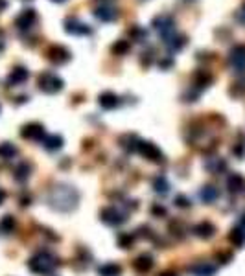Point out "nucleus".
<instances>
[{
    "mask_svg": "<svg viewBox=\"0 0 245 276\" xmlns=\"http://www.w3.org/2000/svg\"><path fill=\"white\" fill-rule=\"evenodd\" d=\"M166 44H168L170 52H179V50L186 44V37H184V35H181V37H172Z\"/></svg>",
    "mask_w": 245,
    "mask_h": 276,
    "instance_id": "27",
    "label": "nucleus"
},
{
    "mask_svg": "<svg viewBox=\"0 0 245 276\" xmlns=\"http://www.w3.org/2000/svg\"><path fill=\"white\" fill-rule=\"evenodd\" d=\"M52 2H57V4H63V2H67V0H52Z\"/></svg>",
    "mask_w": 245,
    "mask_h": 276,
    "instance_id": "38",
    "label": "nucleus"
},
{
    "mask_svg": "<svg viewBox=\"0 0 245 276\" xmlns=\"http://www.w3.org/2000/svg\"><path fill=\"white\" fill-rule=\"evenodd\" d=\"M205 168H207L210 173H221L227 170V162H225L223 159H210V160H207Z\"/></svg>",
    "mask_w": 245,
    "mask_h": 276,
    "instance_id": "22",
    "label": "nucleus"
},
{
    "mask_svg": "<svg viewBox=\"0 0 245 276\" xmlns=\"http://www.w3.org/2000/svg\"><path fill=\"white\" fill-rule=\"evenodd\" d=\"M212 83V74H209L207 70H197L194 74V85H197L199 89H205Z\"/></svg>",
    "mask_w": 245,
    "mask_h": 276,
    "instance_id": "20",
    "label": "nucleus"
},
{
    "mask_svg": "<svg viewBox=\"0 0 245 276\" xmlns=\"http://www.w3.org/2000/svg\"><path fill=\"white\" fill-rule=\"evenodd\" d=\"M133 267L137 273H140V275L147 273V271L153 267V258H151V254H140L133 262Z\"/></svg>",
    "mask_w": 245,
    "mask_h": 276,
    "instance_id": "14",
    "label": "nucleus"
},
{
    "mask_svg": "<svg viewBox=\"0 0 245 276\" xmlns=\"http://www.w3.org/2000/svg\"><path fill=\"white\" fill-rule=\"evenodd\" d=\"M199 197L205 201V203H214V201L219 197V192H217L216 186H205L201 192H199Z\"/></svg>",
    "mask_w": 245,
    "mask_h": 276,
    "instance_id": "24",
    "label": "nucleus"
},
{
    "mask_svg": "<svg viewBox=\"0 0 245 276\" xmlns=\"http://www.w3.org/2000/svg\"><path fill=\"white\" fill-rule=\"evenodd\" d=\"M159 276H177V273H174V271H166V273H162V275Z\"/></svg>",
    "mask_w": 245,
    "mask_h": 276,
    "instance_id": "37",
    "label": "nucleus"
},
{
    "mask_svg": "<svg viewBox=\"0 0 245 276\" xmlns=\"http://www.w3.org/2000/svg\"><path fill=\"white\" fill-rule=\"evenodd\" d=\"M120 273H122V267L118 263H105L98 269L100 276H120Z\"/></svg>",
    "mask_w": 245,
    "mask_h": 276,
    "instance_id": "23",
    "label": "nucleus"
},
{
    "mask_svg": "<svg viewBox=\"0 0 245 276\" xmlns=\"http://www.w3.org/2000/svg\"><path fill=\"white\" fill-rule=\"evenodd\" d=\"M242 225L245 227V214H244V217H242Z\"/></svg>",
    "mask_w": 245,
    "mask_h": 276,
    "instance_id": "39",
    "label": "nucleus"
},
{
    "mask_svg": "<svg viewBox=\"0 0 245 276\" xmlns=\"http://www.w3.org/2000/svg\"><path fill=\"white\" fill-rule=\"evenodd\" d=\"M188 271L194 276H214L216 265H212V263H209V262H197V263H194Z\"/></svg>",
    "mask_w": 245,
    "mask_h": 276,
    "instance_id": "13",
    "label": "nucleus"
},
{
    "mask_svg": "<svg viewBox=\"0 0 245 276\" xmlns=\"http://www.w3.org/2000/svg\"><path fill=\"white\" fill-rule=\"evenodd\" d=\"M30 172H32V166L28 162H21V164L15 168V179L26 180L30 177Z\"/></svg>",
    "mask_w": 245,
    "mask_h": 276,
    "instance_id": "25",
    "label": "nucleus"
},
{
    "mask_svg": "<svg viewBox=\"0 0 245 276\" xmlns=\"http://www.w3.org/2000/svg\"><path fill=\"white\" fill-rule=\"evenodd\" d=\"M127 50H129V42L127 41H116L112 44V52L116 55H124Z\"/></svg>",
    "mask_w": 245,
    "mask_h": 276,
    "instance_id": "32",
    "label": "nucleus"
},
{
    "mask_svg": "<svg viewBox=\"0 0 245 276\" xmlns=\"http://www.w3.org/2000/svg\"><path fill=\"white\" fill-rule=\"evenodd\" d=\"M227 188H229V192L231 193H240L244 192L245 188V179L240 175V173H232L231 177L227 179Z\"/></svg>",
    "mask_w": 245,
    "mask_h": 276,
    "instance_id": "16",
    "label": "nucleus"
},
{
    "mask_svg": "<svg viewBox=\"0 0 245 276\" xmlns=\"http://www.w3.org/2000/svg\"><path fill=\"white\" fill-rule=\"evenodd\" d=\"M100 215H102V221L107 225H122L126 221V215L118 212L116 208H104Z\"/></svg>",
    "mask_w": 245,
    "mask_h": 276,
    "instance_id": "11",
    "label": "nucleus"
},
{
    "mask_svg": "<svg viewBox=\"0 0 245 276\" xmlns=\"http://www.w3.org/2000/svg\"><path fill=\"white\" fill-rule=\"evenodd\" d=\"M194 234L201 240H210L212 236L216 234V227L210 223V221H201L194 227Z\"/></svg>",
    "mask_w": 245,
    "mask_h": 276,
    "instance_id": "12",
    "label": "nucleus"
},
{
    "mask_svg": "<svg viewBox=\"0 0 245 276\" xmlns=\"http://www.w3.org/2000/svg\"><path fill=\"white\" fill-rule=\"evenodd\" d=\"M21 135H22V138H28V140H42V138L46 137V135H44V127H42L41 124H37V122L24 125Z\"/></svg>",
    "mask_w": 245,
    "mask_h": 276,
    "instance_id": "8",
    "label": "nucleus"
},
{
    "mask_svg": "<svg viewBox=\"0 0 245 276\" xmlns=\"http://www.w3.org/2000/svg\"><path fill=\"white\" fill-rule=\"evenodd\" d=\"M2 48H4V42L0 41V52H2Z\"/></svg>",
    "mask_w": 245,
    "mask_h": 276,
    "instance_id": "40",
    "label": "nucleus"
},
{
    "mask_svg": "<svg viewBox=\"0 0 245 276\" xmlns=\"http://www.w3.org/2000/svg\"><path fill=\"white\" fill-rule=\"evenodd\" d=\"M133 243H135V236L131 234V232H122V234L118 236V245L122 248H129Z\"/></svg>",
    "mask_w": 245,
    "mask_h": 276,
    "instance_id": "30",
    "label": "nucleus"
},
{
    "mask_svg": "<svg viewBox=\"0 0 245 276\" xmlns=\"http://www.w3.org/2000/svg\"><path fill=\"white\" fill-rule=\"evenodd\" d=\"M39 89L46 94H54V92H59L63 89V79L57 77L56 74H50V72H44L41 77H39Z\"/></svg>",
    "mask_w": 245,
    "mask_h": 276,
    "instance_id": "3",
    "label": "nucleus"
},
{
    "mask_svg": "<svg viewBox=\"0 0 245 276\" xmlns=\"http://www.w3.org/2000/svg\"><path fill=\"white\" fill-rule=\"evenodd\" d=\"M153 188L157 193H161V195H164V193H168V180H166V177H157V179L153 180Z\"/></svg>",
    "mask_w": 245,
    "mask_h": 276,
    "instance_id": "28",
    "label": "nucleus"
},
{
    "mask_svg": "<svg viewBox=\"0 0 245 276\" xmlns=\"http://www.w3.org/2000/svg\"><path fill=\"white\" fill-rule=\"evenodd\" d=\"M6 7H7V2H6V0H0V11H4Z\"/></svg>",
    "mask_w": 245,
    "mask_h": 276,
    "instance_id": "36",
    "label": "nucleus"
},
{
    "mask_svg": "<svg viewBox=\"0 0 245 276\" xmlns=\"http://www.w3.org/2000/svg\"><path fill=\"white\" fill-rule=\"evenodd\" d=\"M65 30H67V34H72V35H91L92 34L91 26H87V24L76 21V19H69V21L65 22Z\"/></svg>",
    "mask_w": 245,
    "mask_h": 276,
    "instance_id": "9",
    "label": "nucleus"
},
{
    "mask_svg": "<svg viewBox=\"0 0 245 276\" xmlns=\"http://www.w3.org/2000/svg\"><path fill=\"white\" fill-rule=\"evenodd\" d=\"M137 151H139L142 157H146L147 160H151V162H162V160H164L162 151L155 144H151V142H140Z\"/></svg>",
    "mask_w": 245,
    "mask_h": 276,
    "instance_id": "6",
    "label": "nucleus"
},
{
    "mask_svg": "<svg viewBox=\"0 0 245 276\" xmlns=\"http://www.w3.org/2000/svg\"><path fill=\"white\" fill-rule=\"evenodd\" d=\"M15 155H17V147L13 144H9V142L0 144V159H13Z\"/></svg>",
    "mask_w": 245,
    "mask_h": 276,
    "instance_id": "26",
    "label": "nucleus"
},
{
    "mask_svg": "<svg viewBox=\"0 0 245 276\" xmlns=\"http://www.w3.org/2000/svg\"><path fill=\"white\" fill-rule=\"evenodd\" d=\"M30 77V72L24 67H17V69L11 70V74H9V83L11 85H21L24 83L26 79Z\"/></svg>",
    "mask_w": 245,
    "mask_h": 276,
    "instance_id": "18",
    "label": "nucleus"
},
{
    "mask_svg": "<svg viewBox=\"0 0 245 276\" xmlns=\"http://www.w3.org/2000/svg\"><path fill=\"white\" fill-rule=\"evenodd\" d=\"M15 225H17V223H15V219L11 215H4L2 221H0V230H2V232H13Z\"/></svg>",
    "mask_w": 245,
    "mask_h": 276,
    "instance_id": "31",
    "label": "nucleus"
},
{
    "mask_svg": "<svg viewBox=\"0 0 245 276\" xmlns=\"http://www.w3.org/2000/svg\"><path fill=\"white\" fill-rule=\"evenodd\" d=\"M229 240H231L232 245H236V247H244L245 245V228L244 227L232 228L231 234H229Z\"/></svg>",
    "mask_w": 245,
    "mask_h": 276,
    "instance_id": "21",
    "label": "nucleus"
},
{
    "mask_svg": "<svg viewBox=\"0 0 245 276\" xmlns=\"http://www.w3.org/2000/svg\"><path fill=\"white\" fill-rule=\"evenodd\" d=\"M77 201H79L77 190H74L72 186H65V184L52 188L48 195V203L52 205V208H56L59 212H70L72 208H76Z\"/></svg>",
    "mask_w": 245,
    "mask_h": 276,
    "instance_id": "1",
    "label": "nucleus"
},
{
    "mask_svg": "<svg viewBox=\"0 0 245 276\" xmlns=\"http://www.w3.org/2000/svg\"><path fill=\"white\" fill-rule=\"evenodd\" d=\"M151 214L157 215V217H161V215H166V208L162 207V205H153V208H151Z\"/></svg>",
    "mask_w": 245,
    "mask_h": 276,
    "instance_id": "34",
    "label": "nucleus"
},
{
    "mask_svg": "<svg viewBox=\"0 0 245 276\" xmlns=\"http://www.w3.org/2000/svg\"><path fill=\"white\" fill-rule=\"evenodd\" d=\"M129 37L133 39V41H139L142 42L144 39L147 37V32L144 30V28H140V26H133L131 30H129Z\"/></svg>",
    "mask_w": 245,
    "mask_h": 276,
    "instance_id": "29",
    "label": "nucleus"
},
{
    "mask_svg": "<svg viewBox=\"0 0 245 276\" xmlns=\"http://www.w3.org/2000/svg\"><path fill=\"white\" fill-rule=\"evenodd\" d=\"M100 105L104 107V109L111 110V109H116L120 105V98L114 94V92H104V94H100Z\"/></svg>",
    "mask_w": 245,
    "mask_h": 276,
    "instance_id": "15",
    "label": "nucleus"
},
{
    "mask_svg": "<svg viewBox=\"0 0 245 276\" xmlns=\"http://www.w3.org/2000/svg\"><path fill=\"white\" fill-rule=\"evenodd\" d=\"M42 144L48 151H56V149H61L63 147V138L57 137V135H48V137L42 138Z\"/></svg>",
    "mask_w": 245,
    "mask_h": 276,
    "instance_id": "19",
    "label": "nucleus"
},
{
    "mask_svg": "<svg viewBox=\"0 0 245 276\" xmlns=\"http://www.w3.org/2000/svg\"><path fill=\"white\" fill-rule=\"evenodd\" d=\"M94 17H96L98 21H102V22H111V21H114V19L118 17V11H116V9H112V7L102 6V7H96Z\"/></svg>",
    "mask_w": 245,
    "mask_h": 276,
    "instance_id": "17",
    "label": "nucleus"
},
{
    "mask_svg": "<svg viewBox=\"0 0 245 276\" xmlns=\"http://www.w3.org/2000/svg\"><path fill=\"white\" fill-rule=\"evenodd\" d=\"M229 67L234 72H245V44H236L229 54Z\"/></svg>",
    "mask_w": 245,
    "mask_h": 276,
    "instance_id": "5",
    "label": "nucleus"
},
{
    "mask_svg": "<svg viewBox=\"0 0 245 276\" xmlns=\"http://www.w3.org/2000/svg\"><path fill=\"white\" fill-rule=\"evenodd\" d=\"M28 267L34 275L46 276L54 273V269L57 267V262L50 252H39V254H35L28 262Z\"/></svg>",
    "mask_w": 245,
    "mask_h": 276,
    "instance_id": "2",
    "label": "nucleus"
},
{
    "mask_svg": "<svg viewBox=\"0 0 245 276\" xmlns=\"http://www.w3.org/2000/svg\"><path fill=\"white\" fill-rule=\"evenodd\" d=\"M48 59L54 65H65V63L70 61V52L65 46H52V48L48 50Z\"/></svg>",
    "mask_w": 245,
    "mask_h": 276,
    "instance_id": "7",
    "label": "nucleus"
},
{
    "mask_svg": "<svg viewBox=\"0 0 245 276\" xmlns=\"http://www.w3.org/2000/svg\"><path fill=\"white\" fill-rule=\"evenodd\" d=\"M153 26H155V30H157V32H159V34L166 39V42L174 37L175 22H174L172 17H168V15H161V17H157V19L153 21Z\"/></svg>",
    "mask_w": 245,
    "mask_h": 276,
    "instance_id": "4",
    "label": "nucleus"
},
{
    "mask_svg": "<svg viewBox=\"0 0 245 276\" xmlns=\"http://www.w3.org/2000/svg\"><path fill=\"white\" fill-rule=\"evenodd\" d=\"M4 201H6V192H4V190H0V205H2Z\"/></svg>",
    "mask_w": 245,
    "mask_h": 276,
    "instance_id": "35",
    "label": "nucleus"
},
{
    "mask_svg": "<svg viewBox=\"0 0 245 276\" xmlns=\"http://www.w3.org/2000/svg\"><path fill=\"white\" fill-rule=\"evenodd\" d=\"M175 207H179V208H188L190 207V201L186 195H177L175 197Z\"/></svg>",
    "mask_w": 245,
    "mask_h": 276,
    "instance_id": "33",
    "label": "nucleus"
},
{
    "mask_svg": "<svg viewBox=\"0 0 245 276\" xmlns=\"http://www.w3.org/2000/svg\"><path fill=\"white\" fill-rule=\"evenodd\" d=\"M37 21V13H35L34 9H24L17 19H15V26L19 28V30H28L32 28Z\"/></svg>",
    "mask_w": 245,
    "mask_h": 276,
    "instance_id": "10",
    "label": "nucleus"
}]
</instances>
